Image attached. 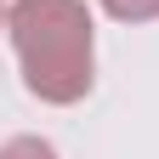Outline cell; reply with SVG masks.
<instances>
[{
  "mask_svg": "<svg viewBox=\"0 0 159 159\" xmlns=\"http://www.w3.org/2000/svg\"><path fill=\"white\" fill-rule=\"evenodd\" d=\"M6 40L29 97L74 108L97 85V17L85 0H11Z\"/></svg>",
  "mask_w": 159,
  "mask_h": 159,
  "instance_id": "1",
  "label": "cell"
},
{
  "mask_svg": "<svg viewBox=\"0 0 159 159\" xmlns=\"http://www.w3.org/2000/svg\"><path fill=\"white\" fill-rule=\"evenodd\" d=\"M114 23H153L159 17V0H97Z\"/></svg>",
  "mask_w": 159,
  "mask_h": 159,
  "instance_id": "2",
  "label": "cell"
},
{
  "mask_svg": "<svg viewBox=\"0 0 159 159\" xmlns=\"http://www.w3.org/2000/svg\"><path fill=\"white\" fill-rule=\"evenodd\" d=\"M0 159H63L46 136H6L0 142Z\"/></svg>",
  "mask_w": 159,
  "mask_h": 159,
  "instance_id": "3",
  "label": "cell"
},
{
  "mask_svg": "<svg viewBox=\"0 0 159 159\" xmlns=\"http://www.w3.org/2000/svg\"><path fill=\"white\" fill-rule=\"evenodd\" d=\"M6 11H11V6H6V0H0V34H6Z\"/></svg>",
  "mask_w": 159,
  "mask_h": 159,
  "instance_id": "4",
  "label": "cell"
}]
</instances>
